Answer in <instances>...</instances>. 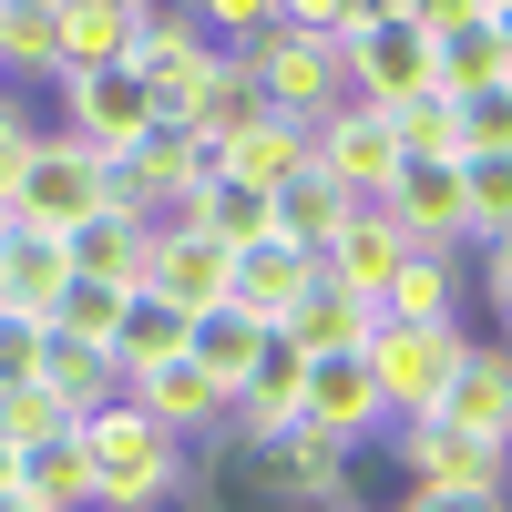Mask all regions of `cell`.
Returning <instances> with one entry per match:
<instances>
[{
	"mask_svg": "<svg viewBox=\"0 0 512 512\" xmlns=\"http://www.w3.org/2000/svg\"><path fill=\"white\" fill-rule=\"evenodd\" d=\"M82 461H93V512H164L195 472V451L175 431H154L134 400H103L82 420Z\"/></svg>",
	"mask_w": 512,
	"mask_h": 512,
	"instance_id": "obj_1",
	"label": "cell"
},
{
	"mask_svg": "<svg viewBox=\"0 0 512 512\" xmlns=\"http://www.w3.org/2000/svg\"><path fill=\"white\" fill-rule=\"evenodd\" d=\"M359 359L379 379V400H390V420H431L441 390L461 379V359H472V328L461 318H379Z\"/></svg>",
	"mask_w": 512,
	"mask_h": 512,
	"instance_id": "obj_2",
	"label": "cell"
},
{
	"mask_svg": "<svg viewBox=\"0 0 512 512\" xmlns=\"http://www.w3.org/2000/svg\"><path fill=\"white\" fill-rule=\"evenodd\" d=\"M246 482L267 492L277 512H349L359 502V451L308 431V420H287V431L246 441Z\"/></svg>",
	"mask_w": 512,
	"mask_h": 512,
	"instance_id": "obj_3",
	"label": "cell"
},
{
	"mask_svg": "<svg viewBox=\"0 0 512 512\" xmlns=\"http://www.w3.org/2000/svg\"><path fill=\"white\" fill-rule=\"evenodd\" d=\"M103 205H113V164L82 144V134H41V144H31L21 185H11V216H21V226L72 236V226H93Z\"/></svg>",
	"mask_w": 512,
	"mask_h": 512,
	"instance_id": "obj_4",
	"label": "cell"
},
{
	"mask_svg": "<svg viewBox=\"0 0 512 512\" xmlns=\"http://www.w3.org/2000/svg\"><path fill=\"white\" fill-rule=\"evenodd\" d=\"M103 164H113V205L144 216V226H185V205L205 195V175H216V154H205L195 134H175V123H154L144 144H123Z\"/></svg>",
	"mask_w": 512,
	"mask_h": 512,
	"instance_id": "obj_5",
	"label": "cell"
},
{
	"mask_svg": "<svg viewBox=\"0 0 512 512\" xmlns=\"http://www.w3.org/2000/svg\"><path fill=\"white\" fill-rule=\"evenodd\" d=\"M246 72H256V93H267V113H287V123H328L338 103H349L338 41H308V31H256Z\"/></svg>",
	"mask_w": 512,
	"mask_h": 512,
	"instance_id": "obj_6",
	"label": "cell"
},
{
	"mask_svg": "<svg viewBox=\"0 0 512 512\" xmlns=\"http://www.w3.org/2000/svg\"><path fill=\"white\" fill-rule=\"evenodd\" d=\"M338 72H349V103L400 113L410 93H431V31H410V21H359V31H338Z\"/></svg>",
	"mask_w": 512,
	"mask_h": 512,
	"instance_id": "obj_7",
	"label": "cell"
},
{
	"mask_svg": "<svg viewBox=\"0 0 512 512\" xmlns=\"http://www.w3.org/2000/svg\"><path fill=\"white\" fill-rule=\"evenodd\" d=\"M62 134H82L93 154L144 144V134H154V93H144V72H134V62H113V72H62Z\"/></svg>",
	"mask_w": 512,
	"mask_h": 512,
	"instance_id": "obj_8",
	"label": "cell"
},
{
	"mask_svg": "<svg viewBox=\"0 0 512 512\" xmlns=\"http://www.w3.org/2000/svg\"><path fill=\"white\" fill-rule=\"evenodd\" d=\"M318 175L349 195V205H379L390 195V175H400V134H390V113H369V103H338L328 123H318Z\"/></svg>",
	"mask_w": 512,
	"mask_h": 512,
	"instance_id": "obj_9",
	"label": "cell"
},
{
	"mask_svg": "<svg viewBox=\"0 0 512 512\" xmlns=\"http://www.w3.org/2000/svg\"><path fill=\"white\" fill-rule=\"evenodd\" d=\"M400 472H410V492H502L512 451L451 431V420H400Z\"/></svg>",
	"mask_w": 512,
	"mask_h": 512,
	"instance_id": "obj_10",
	"label": "cell"
},
{
	"mask_svg": "<svg viewBox=\"0 0 512 512\" xmlns=\"http://www.w3.org/2000/svg\"><path fill=\"white\" fill-rule=\"evenodd\" d=\"M390 226L420 246V256H461L472 246V226H461V164H410L400 154V175H390Z\"/></svg>",
	"mask_w": 512,
	"mask_h": 512,
	"instance_id": "obj_11",
	"label": "cell"
},
{
	"mask_svg": "<svg viewBox=\"0 0 512 512\" xmlns=\"http://www.w3.org/2000/svg\"><path fill=\"white\" fill-rule=\"evenodd\" d=\"M318 287V256L308 246H287V236H256L226 256V308H246L256 328H287V308Z\"/></svg>",
	"mask_w": 512,
	"mask_h": 512,
	"instance_id": "obj_12",
	"label": "cell"
},
{
	"mask_svg": "<svg viewBox=\"0 0 512 512\" xmlns=\"http://www.w3.org/2000/svg\"><path fill=\"white\" fill-rule=\"evenodd\" d=\"M297 420L308 431H328V441H369L379 420H390V400H379V379H369V359L349 349V359H308V390H297Z\"/></svg>",
	"mask_w": 512,
	"mask_h": 512,
	"instance_id": "obj_13",
	"label": "cell"
},
{
	"mask_svg": "<svg viewBox=\"0 0 512 512\" xmlns=\"http://www.w3.org/2000/svg\"><path fill=\"white\" fill-rule=\"evenodd\" d=\"M400 256H410V236L390 226V205H349V226L328 236L318 277H328V287H349V297H369V308H379V287L400 277Z\"/></svg>",
	"mask_w": 512,
	"mask_h": 512,
	"instance_id": "obj_14",
	"label": "cell"
},
{
	"mask_svg": "<svg viewBox=\"0 0 512 512\" xmlns=\"http://www.w3.org/2000/svg\"><path fill=\"white\" fill-rule=\"evenodd\" d=\"M123 400H134V410L154 420V431H175L185 451H195L205 431H226V390H216V379H205L195 359H164V369H144Z\"/></svg>",
	"mask_w": 512,
	"mask_h": 512,
	"instance_id": "obj_15",
	"label": "cell"
},
{
	"mask_svg": "<svg viewBox=\"0 0 512 512\" xmlns=\"http://www.w3.org/2000/svg\"><path fill=\"white\" fill-rule=\"evenodd\" d=\"M431 420H451V431H472V441L512 451V349H482V338H472V359H461V379L441 390Z\"/></svg>",
	"mask_w": 512,
	"mask_h": 512,
	"instance_id": "obj_16",
	"label": "cell"
},
{
	"mask_svg": "<svg viewBox=\"0 0 512 512\" xmlns=\"http://www.w3.org/2000/svg\"><path fill=\"white\" fill-rule=\"evenodd\" d=\"M308 154H318V123L256 113L236 144H216V175H236V185H256V195H277V185H297V175H308Z\"/></svg>",
	"mask_w": 512,
	"mask_h": 512,
	"instance_id": "obj_17",
	"label": "cell"
},
{
	"mask_svg": "<svg viewBox=\"0 0 512 512\" xmlns=\"http://www.w3.org/2000/svg\"><path fill=\"white\" fill-rule=\"evenodd\" d=\"M154 297H175V308H226V246L195 236V226H154V267H144Z\"/></svg>",
	"mask_w": 512,
	"mask_h": 512,
	"instance_id": "obj_18",
	"label": "cell"
},
{
	"mask_svg": "<svg viewBox=\"0 0 512 512\" xmlns=\"http://www.w3.org/2000/svg\"><path fill=\"white\" fill-rule=\"evenodd\" d=\"M62 246H72V277L123 287V297H134L144 267H154V226H144V216H123V205H103V216H93V226H72Z\"/></svg>",
	"mask_w": 512,
	"mask_h": 512,
	"instance_id": "obj_19",
	"label": "cell"
},
{
	"mask_svg": "<svg viewBox=\"0 0 512 512\" xmlns=\"http://www.w3.org/2000/svg\"><path fill=\"white\" fill-rule=\"evenodd\" d=\"M369 328H379V308H369V297H349V287H308V297H297V308H287V349L297 359H349V349H369Z\"/></svg>",
	"mask_w": 512,
	"mask_h": 512,
	"instance_id": "obj_20",
	"label": "cell"
},
{
	"mask_svg": "<svg viewBox=\"0 0 512 512\" xmlns=\"http://www.w3.org/2000/svg\"><path fill=\"white\" fill-rule=\"evenodd\" d=\"M62 287H72V246H62L52 226H21V216H11V236H0V297L31 308V318H52Z\"/></svg>",
	"mask_w": 512,
	"mask_h": 512,
	"instance_id": "obj_21",
	"label": "cell"
},
{
	"mask_svg": "<svg viewBox=\"0 0 512 512\" xmlns=\"http://www.w3.org/2000/svg\"><path fill=\"white\" fill-rule=\"evenodd\" d=\"M256 113H267V93H256L246 52H216V62H205V82H195V103H185V123H175V134H195L205 154H216V144H236V134H246Z\"/></svg>",
	"mask_w": 512,
	"mask_h": 512,
	"instance_id": "obj_22",
	"label": "cell"
},
{
	"mask_svg": "<svg viewBox=\"0 0 512 512\" xmlns=\"http://www.w3.org/2000/svg\"><path fill=\"white\" fill-rule=\"evenodd\" d=\"M267 338H277V328H256L246 308H195V328H185V359H195L205 379H216V390H226V410H236V390L256 379V359H267Z\"/></svg>",
	"mask_w": 512,
	"mask_h": 512,
	"instance_id": "obj_23",
	"label": "cell"
},
{
	"mask_svg": "<svg viewBox=\"0 0 512 512\" xmlns=\"http://www.w3.org/2000/svg\"><path fill=\"white\" fill-rule=\"evenodd\" d=\"M502 82H512V52H502L492 21H461V31L431 41V93L441 103H482V93H502Z\"/></svg>",
	"mask_w": 512,
	"mask_h": 512,
	"instance_id": "obj_24",
	"label": "cell"
},
{
	"mask_svg": "<svg viewBox=\"0 0 512 512\" xmlns=\"http://www.w3.org/2000/svg\"><path fill=\"white\" fill-rule=\"evenodd\" d=\"M185 308H175V297H154V287H134V297H123V328H113V379H123V390H134V379L144 369H164V359H185Z\"/></svg>",
	"mask_w": 512,
	"mask_h": 512,
	"instance_id": "obj_25",
	"label": "cell"
},
{
	"mask_svg": "<svg viewBox=\"0 0 512 512\" xmlns=\"http://www.w3.org/2000/svg\"><path fill=\"white\" fill-rule=\"evenodd\" d=\"M297 390H308V359H297L287 338H267V359H256V379H246V390H236V410H226L236 451H246V441H267V431H287V420H297Z\"/></svg>",
	"mask_w": 512,
	"mask_h": 512,
	"instance_id": "obj_26",
	"label": "cell"
},
{
	"mask_svg": "<svg viewBox=\"0 0 512 512\" xmlns=\"http://www.w3.org/2000/svg\"><path fill=\"white\" fill-rule=\"evenodd\" d=\"M185 226L216 236V246L236 256V246H256V236H277V195H256V185H236V175H205V195L185 205Z\"/></svg>",
	"mask_w": 512,
	"mask_h": 512,
	"instance_id": "obj_27",
	"label": "cell"
},
{
	"mask_svg": "<svg viewBox=\"0 0 512 512\" xmlns=\"http://www.w3.org/2000/svg\"><path fill=\"white\" fill-rule=\"evenodd\" d=\"M0 72L62 82V0H0Z\"/></svg>",
	"mask_w": 512,
	"mask_h": 512,
	"instance_id": "obj_28",
	"label": "cell"
},
{
	"mask_svg": "<svg viewBox=\"0 0 512 512\" xmlns=\"http://www.w3.org/2000/svg\"><path fill=\"white\" fill-rule=\"evenodd\" d=\"M134 41H144V21H134V11L62 0V72H113V62H134Z\"/></svg>",
	"mask_w": 512,
	"mask_h": 512,
	"instance_id": "obj_29",
	"label": "cell"
},
{
	"mask_svg": "<svg viewBox=\"0 0 512 512\" xmlns=\"http://www.w3.org/2000/svg\"><path fill=\"white\" fill-rule=\"evenodd\" d=\"M379 318H461V256H400V277L379 287Z\"/></svg>",
	"mask_w": 512,
	"mask_h": 512,
	"instance_id": "obj_30",
	"label": "cell"
},
{
	"mask_svg": "<svg viewBox=\"0 0 512 512\" xmlns=\"http://www.w3.org/2000/svg\"><path fill=\"white\" fill-rule=\"evenodd\" d=\"M41 390H62V410H72V420H93L103 400H123V379H113V349L52 338V349H41Z\"/></svg>",
	"mask_w": 512,
	"mask_h": 512,
	"instance_id": "obj_31",
	"label": "cell"
},
{
	"mask_svg": "<svg viewBox=\"0 0 512 512\" xmlns=\"http://www.w3.org/2000/svg\"><path fill=\"white\" fill-rule=\"evenodd\" d=\"M21 492H31L41 512H93V461H82V431L21 451Z\"/></svg>",
	"mask_w": 512,
	"mask_h": 512,
	"instance_id": "obj_32",
	"label": "cell"
},
{
	"mask_svg": "<svg viewBox=\"0 0 512 512\" xmlns=\"http://www.w3.org/2000/svg\"><path fill=\"white\" fill-rule=\"evenodd\" d=\"M338 226H349V195H338V185L318 175V164H308L297 185H277V236H287V246L328 256V236H338Z\"/></svg>",
	"mask_w": 512,
	"mask_h": 512,
	"instance_id": "obj_33",
	"label": "cell"
},
{
	"mask_svg": "<svg viewBox=\"0 0 512 512\" xmlns=\"http://www.w3.org/2000/svg\"><path fill=\"white\" fill-rule=\"evenodd\" d=\"M461 226H472V246L512 236V154H461Z\"/></svg>",
	"mask_w": 512,
	"mask_h": 512,
	"instance_id": "obj_34",
	"label": "cell"
},
{
	"mask_svg": "<svg viewBox=\"0 0 512 512\" xmlns=\"http://www.w3.org/2000/svg\"><path fill=\"white\" fill-rule=\"evenodd\" d=\"M390 134H400V154H410V164H461V103L410 93V103L390 113Z\"/></svg>",
	"mask_w": 512,
	"mask_h": 512,
	"instance_id": "obj_35",
	"label": "cell"
},
{
	"mask_svg": "<svg viewBox=\"0 0 512 512\" xmlns=\"http://www.w3.org/2000/svg\"><path fill=\"white\" fill-rule=\"evenodd\" d=\"M62 431H82V420L62 410V390H41V379L0 390V441H11V451H41V441H62Z\"/></svg>",
	"mask_w": 512,
	"mask_h": 512,
	"instance_id": "obj_36",
	"label": "cell"
},
{
	"mask_svg": "<svg viewBox=\"0 0 512 512\" xmlns=\"http://www.w3.org/2000/svg\"><path fill=\"white\" fill-rule=\"evenodd\" d=\"M113 328H123V287H93V277H72V287H62V308H52V338L113 349Z\"/></svg>",
	"mask_w": 512,
	"mask_h": 512,
	"instance_id": "obj_37",
	"label": "cell"
},
{
	"mask_svg": "<svg viewBox=\"0 0 512 512\" xmlns=\"http://www.w3.org/2000/svg\"><path fill=\"white\" fill-rule=\"evenodd\" d=\"M185 11L205 21V41H216V52H246L256 31H277V0H185Z\"/></svg>",
	"mask_w": 512,
	"mask_h": 512,
	"instance_id": "obj_38",
	"label": "cell"
},
{
	"mask_svg": "<svg viewBox=\"0 0 512 512\" xmlns=\"http://www.w3.org/2000/svg\"><path fill=\"white\" fill-rule=\"evenodd\" d=\"M41 349H52V318H31V308H0V390L41 379Z\"/></svg>",
	"mask_w": 512,
	"mask_h": 512,
	"instance_id": "obj_39",
	"label": "cell"
},
{
	"mask_svg": "<svg viewBox=\"0 0 512 512\" xmlns=\"http://www.w3.org/2000/svg\"><path fill=\"white\" fill-rule=\"evenodd\" d=\"M359 21H369V0H277V31H308V41H338Z\"/></svg>",
	"mask_w": 512,
	"mask_h": 512,
	"instance_id": "obj_40",
	"label": "cell"
},
{
	"mask_svg": "<svg viewBox=\"0 0 512 512\" xmlns=\"http://www.w3.org/2000/svg\"><path fill=\"white\" fill-rule=\"evenodd\" d=\"M461 154H512V82L482 103H461Z\"/></svg>",
	"mask_w": 512,
	"mask_h": 512,
	"instance_id": "obj_41",
	"label": "cell"
},
{
	"mask_svg": "<svg viewBox=\"0 0 512 512\" xmlns=\"http://www.w3.org/2000/svg\"><path fill=\"white\" fill-rule=\"evenodd\" d=\"M31 144H41V123L0 93V205H11V185H21V164H31Z\"/></svg>",
	"mask_w": 512,
	"mask_h": 512,
	"instance_id": "obj_42",
	"label": "cell"
},
{
	"mask_svg": "<svg viewBox=\"0 0 512 512\" xmlns=\"http://www.w3.org/2000/svg\"><path fill=\"white\" fill-rule=\"evenodd\" d=\"M482 297H492V318L512 328V236H502V246H482Z\"/></svg>",
	"mask_w": 512,
	"mask_h": 512,
	"instance_id": "obj_43",
	"label": "cell"
},
{
	"mask_svg": "<svg viewBox=\"0 0 512 512\" xmlns=\"http://www.w3.org/2000/svg\"><path fill=\"white\" fill-rule=\"evenodd\" d=\"M400 512H512L502 492H410Z\"/></svg>",
	"mask_w": 512,
	"mask_h": 512,
	"instance_id": "obj_44",
	"label": "cell"
},
{
	"mask_svg": "<svg viewBox=\"0 0 512 512\" xmlns=\"http://www.w3.org/2000/svg\"><path fill=\"white\" fill-rule=\"evenodd\" d=\"M0 512H41V502H31V492H0Z\"/></svg>",
	"mask_w": 512,
	"mask_h": 512,
	"instance_id": "obj_45",
	"label": "cell"
},
{
	"mask_svg": "<svg viewBox=\"0 0 512 512\" xmlns=\"http://www.w3.org/2000/svg\"><path fill=\"white\" fill-rule=\"evenodd\" d=\"M103 11H134V21H144V11H154V0H103Z\"/></svg>",
	"mask_w": 512,
	"mask_h": 512,
	"instance_id": "obj_46",
	"label": "cell"
},
{
	"mask_svg": "<svg viewBox=\"0 0 512 512\" xmlns=\"http://www.w3.org/2000/svg\"><path fill=\"white\" fill-rule=\"evenodd\" d=\"M492 31H502V52H512V11H492Z\"/></svg>",
	"mask_w": 512,
	"mask_h": 512,
	"instance_id": "obj_47",
	"label": "cell"
},
{
	"mask_svg": "<svg viewBox=\"0 0 512 512\" xmlns=\"http://www.w3.org/2000/svg\"><path fill=\"white\" fill-rule=\"evenodd\" d=\"M0 236H11V205H0Z\"/></svg>",
	"mask_w": 512,
	"mask_h": 512,
	"instance_id": "obj_48",
	"label": "cell"
},
{
	"mask_svg": "<svg viewBox=\"0 0 512 512\" xmlns=\"http://www.w3.org/2000/svg\"><path fill=\"white\" fill-rule=\"evenodd\" d=\"M482 11H512V0H482Z\"/></svg>",
	"mask_w": 512,
	"mask_h": 512,
	"instance_id": "obj_49",
	"label": "cell"
},
{
	"mask_svg": "<svg viewBox=\"0 0 512 512\" xmlns=\"http://www.w3.org/2000/svg\"><path fill=\"white\" fill-rule=\"evenodd\" d=\"M0 308H11V297H0Z\"/></svg>",
	"mask_w": 512,
	"mask_h": 512,
	"instance_id": "obj_50",
	"label": "cell"
},
{
	"mask_svg": "<svg viewBox=\"0 0 512 512\" xmlns=\"http://www.w3.org/2000/svg\"><path fill=\"white\" fill-rule=\"evenodd\" d=\"M349 512H359V502H349Z\"/></svg>",
	"mask_w": 512,
	"mask_h": 512,
	"instance_id": "obj_51",
	"label": "cell"
}]
</instances>
